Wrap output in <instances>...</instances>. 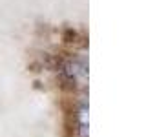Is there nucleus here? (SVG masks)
I'll return each mask as SVG.
<instances>
[{"label":"nucleus","instance_id":"1","mask_svg":"<svg viewBox=\"0 0 146 137\" xmlns=\"http://www.w3.org/2000/svg\"><path fill=\"white\" fill-rule=\"evenodd\" d=\"M71 39H75V33L73 31H66V42H71Z\"/></svg>","mask_w":146,"mask_h":137}]
</instances>
